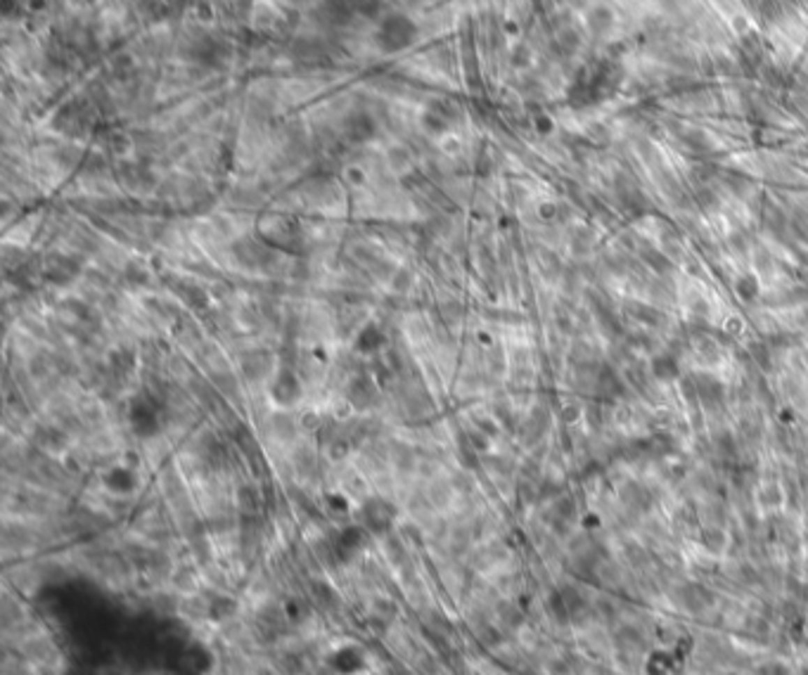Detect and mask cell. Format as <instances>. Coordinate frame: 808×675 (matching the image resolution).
<instances>
[{"label": "cell", "mask_w": 808, "mask_h": 675, "mask_svg": "<svg viewBox=\"0 0 808 675\" xmlns=\"http://www.w3.org/2000/svg\"><path fill=\"white\" fill-rule=\"evenodd\" d=\"M130 427L140 436H149L159 429V415L147 396H135L130 401Z\"/></svg>", "instance_id": "6da1fadb"}, {"label": "cell", "mask_w": 808, "mask_h": 675, "mask_svg": "<svg viewBox=\"0 0 808 675\" xmlns=\"http://www.w3.org/2000/svg\"><path fill=\"white\" fill-rule=\"evenodd\" d=\"M271 396L278 405H297L304 396V386L292 370H283L273 381Z\"/></svg>", "instance_id": "7a4b0ae2"}, {"label": "cell", "mask_w": 808, "mask_h": 675, "mask_svg": "<svg viewBox=\"0 0 808 675\" xmlns=\"http://www.w3.org/2000/svg\"><path fill=\"white\" fill-rule=\"evenodd\" d=\"M349 401L353 408L358 410H368L377 403V386L370 377H356L349 384V391H346Z\"/></svg>", "instance_id": "3957f363"}, {"label": "cell", "mask_w": 808, "mask_h": 675, "mask_svg": "<svg viewBox=\"0 0 808 675\" xmlns=\"http://www.w3.org/2000/svg\"><path fill=\"white\" fill-rule=\"evenodd\" d=\"M382 342H384V334H382L380 327H377V325H365L363 330H361V334H358V339H356V349L361 351V354H373V351L380 349Z\"/></svg>", "instance_id": "277c9868"}]
</instances>
